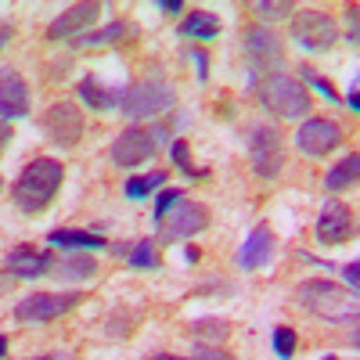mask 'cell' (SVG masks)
Here are the masks:
<instances>
[{"mask_svg":"<svg viewBox=\"0 0 360 360\" xmlns=\"http://www.w3.org/2000/svg\"><path fill=\"white\" fill-rule=\"evenodd\" d=\"M62 180H65V166L62 159H33L15 180L11 188V202L22 209L25 217H37L58 198L62 191Z\"/></svg>","mask_w":360,"mask_h":360,"instance_id":"cell-1","label":"cell"},{"mask_svg":"<svg viewBox=\"0 0 360 360\" xmlns=\"http://www.w3.org/2000/svg\"><path fill=\"white\" fill-rule=\"evenodd\" d=\"M295 307L307 310L310 317L342 324V321L356 317V295L328 278H307L295 285Z\"/></svg>","mask_w":360,"mask_h":360,"instance_id":"cell-2","label":"cell"},{"mask_svg":"<svg viewBox=\"0 0 360 360\" xmlns=\"http://www.w3.org/2000/svg\"><path fill=\"white\" fill-rule=\"evenodd\" d=\"M259 101L266 112H274L278 119H288V123H295V119H307L314 101H310V90L299 83L295 76L288 72H270L263 76L259 83Z\"/></svg>","mask_w":360,"mask_h":360,"instance_id":"cell-3","label":"cell"},{"mask_svg":"<svg viewBox=\"0 0 360 360\" xmlns=\"http://www.w3.org/2000/svg\"><path fill=\"white\" fill-rule=\"evenodd\" d=\"M245 144H249V159L259 180H274L285 169V137L278 127L270 123H256L245 130Z\"/></svg>","mask_w":360,"mask_h":360,"instance_id":"cell-4","label":"cell"},{"mask_svg":"<svg viewBox=\"0 0 360 360\" xmlns=\"http://www.w3.org/2000/svg\"><path fill=\"white\" fill-rule=\"evenodd\" d=\"M176 101V90L166 79H141L134 86L123 90V115L127 119H155L162 112H169Z\"/></svg>","mask_w":360,"mask_h":360,"instance_id":"cell-5","label":"cell"},{"mask_svg":"<svg viewBox=\"0 0 360 360\" xmlns=\"http://www.w3.org/2000/svg\"><path fill=\"white\" fill-rule=\"evenodd\" d=\"M83 303L79 292H33L15 303V321L18 324H51L58 317H65Z\"/></svg>","mask_w":360,"mask_h":360,"instance_id":"cell-6","label":"cell"},{"mask_svg":"<svg viewBox=\"0 0 360 360\" xmlns=\"http://www.w3.org/2000/svg\"><path fill=\"white\" fill-rule=\"evenodd\" d=\"M209 227V209L202 202H191V198H180L169 213L159 220V242L162 245H173V242H188V238L202 234Z\"/></svg>","mask_w":360,"mask_h":360,"instance_id":"cell-7","label":"cell"},{"mask_svg":"<svg viewBox=\"0 0 360 360\" xmlns=\"http://www.w3.org/2000/svg\"><path fill=\"white\" fill-rule=\"evenodd\" d=\"M292 40L307 51H328L339 40V25L321 8H303L292 15Z\"/></svg>","mask_w":360,"mask_h":360,"instance_id":"cell-8","label":"cell"},{"mask_svg":"<svg viewBox=\"0 0 360 360\" xmlns=\"http://www.w3.org/2000/svg\"><path fill=\"white\" fill-rule=\"evenodd\" d=\"M40 127H44V137L51 144H58L62 152H69V148L79 144L86 123H83V112L76 101H54L44 115H40Z\"/></svg>","mask_w":360,"mask_h":360,"instance_id":"cell-9","label":"cell"},{"mask_svg":"<svg viewBox=\"0 0 360 360\" xmlns=\"http://www.w3.org/2000/svg\"><path fill=\"white\" fill-rule=\"evenodd\" d=\"M159 134H162V127H127L123 134H119L115 141H112V162L115 166H123V169H134V166H141V162H148L155 155V148H159Z\"/></svg>","mask_w":360,"mask_h":360,"instance_id":"cell-10","label":"cell"},{"mask_svg":"<svg viewBox=\"0 0 360 360\" xmlns=\"http://www.w3.org/2000/svg\"><path fill=\"white\" fill-rule=\"evenodd\" d=\"M242 44H245V62H249L252 79L256 76H270V69L281 65V54H285L281 37L270 33L266 25H249L242 33Z\"/></svg>","mask_w":360,"mask_h":360,"instance_id":"cell-11","label":"cell"},{"mask_svg":"<svg viewBox=\"0 0 360 360\" xmlns=\"http://www.w3.org/2000/svg\"><path fill=\"white\" fill-rule=\"evenodd\" d=\"M342 144V127L328 115H314V119H303V127L295 130V148L303 152L307 159H324L332 155L335 148Z\"/></svg>","mask_w":360,"mask_h":360,"instance_id":"cell-12","label":"cell"},{"mask_svg":"<svg viewBox=\"0 0 360 360\" xmlns=\"http://www.w3.org/2000/svg\"><path fill=\"white\" fill-rule=\"evenodd\" d=\"M356 234V217L353 209L339 198H328L317 213V224H314V238L321 245H342Z\"/></svg>","mask_w":360,"mask_h":360,"instance_id":"cell-13","label":"cell"},{"mask_svg":"<svg viewBox=\"0 0 360 360\" xmlns=\"http://www.w3.org/2000/svg\"><path fill=\"white\" fill-rule=\"evenodd\" d=\"M101 18V4H72L58 15L51 25H47V40L51 44H62V40H79L83 33H90V25Z\"/></svg>","mask_w":360,"mask_h":360,"instance_id":"cell-14","label":"cell"},{"mask_svg":"<svg viewBox=\"0 0 360 360\" xmlns=\"http://www.w3.org/2000/svg\"><path fill=\"white\" fill-rule=\"evenodd\" d=\"M54 270V252L51 249H33V245H15L4 259V274L15 281H33Z\"/></svg>","mask_w":360,"mask_h":360,"instance_id":"cell-15","label":"cell"},{"mask_svg":"<svg viewBox=\"0 0 360 360\" xmlns=\"http://www.w3.org/2000/svg\"><path fill=\"white\" fill-rule=\"evenodd\" d=\"M25 115H29V86L18 69L4 65L0 69V119L15 123V119H25Z\"/></svg>","mask_w":360,"mask_h":360,"instance_id":"cell-16","label":"cell"},{"mask_svg":"<svg viewBox=\"0 0 360 360\" xmlns=\"http://www.w3.org/2000/svg\"><path fill=\"white\" fill-rule=\"evenodd\" d=\"M76 94H79V101H83L86 108H94V112H112V108L123 105V90L101 83L98 72H86V76L79 79V86H76Z\"/></svg>","mask_w":360,"mask_h":360,"instance_id":"cell-17","label":"cell"},{"mask_svg":"<svg viewBox=\"0 0 360 360\" xmlns=\"http://www.w3.org/2000/svg\"><path fill=\"white\" fill-rule=\"evenodd\" d=\"M270 256H274V234H270L266 224L252 227L249 238H245V245L238 249V266L242 270H259L270 263Z\"/></svg>","mask_w":360,"mask_h":360,"instance_id":"cell-18","label":"cell"},{"mask_svg":"<svg viewBox=\"0 0 360 360\" xmlns=\"http://www.w3.org/2000/svg\"><path fill=\"white\" fill-rule=\"evenodd\" d=\"M47 245L54 249H69V252H94V249H108V242L98 231H83V227H54L47 234Z\"/></svg>","mask_w":360,"mask_h":360,"instance_id":"cell-19","label":"cell"},{"mask_svg":"<svg viewBox=\"0 0 360 360\" xmlns=\"http://www.w3.org/2000/svg\"><path fill=\"white\" fill-rule=\"evenodd\" d=\"M220 15L217 11H209V8H198V11H188L184 18H180V25H176V33L184 37V40H217L220 37Z\"/></svg>","mask_w":360,"mask_h":360,"instance_id":"cell-20","label":"cell"},{"mask_svg":"<svg viewBox=\"0 0 360 360\" xmlns=\"http://www.w3.org/2000/svg\"><path fill=\"white\" fill-rule=\"evenodd\" d=\"M123 40H137V25L134 22H108L101 29H90V33H83L76 44L79 47H108V44H123Z\"/></svg>","mask_w":360,"mask_h":360,"instance_id":"cell-21","label":"cell"},{"mask_svg":"<svg viewBox=\"0 0 360 360\" xmlns=\"http://www.w3.org/2000/svg\"><path fill=\"white\" fill-rule=\"evenodd\" d=\"M115 256H123L134 270H155L159 266V252H155V242L152 238H141V242H130V245H108Z\"/></svg>","mask_w":360,"mask_h":360,"instance_id":"cell-22","label":"cell"},{"mask_svg":"<svg viewBox=\"0 0 360 360\" xmlns=\"http://www.w3.org/2000/svg\"><path fill=\"white\" fill-rule=\"evenodd\" d=\"M54 278H62V281H94L98 278V259L90 252H72L69 259L58 263Z\"/></svg>","mask_w":360,"mask_h":360,"instance_id":"cell-23","label":"cell"},{"mask_svg":"<svg viewBox=\"0 0 360 360\" xmlns=\"http://www.w3.org/2000/svg\"><path fill=\"white\" fill-rule=\"evenodd\" d=\"M356 173H360V155L356 152H349L332 173L324 176V188L332 191V195H339V191H346V188H353L356 184Z\"/></svg>","mask_w":360,"mask_h":360,"instance_id":"cell-24","label":"cell"},{"mask_svg":"<svg viewBox=\"0 0 360 360\" xmlns=\"http://www.w3.org/2000/svg\"><path fill=\"white\" fill-rule=\"evenodd\" d=\"M166 180H169L166 169H152V173H144V176H130L127 184H123V195H127L130 202H141V198H148V195H155Z\"/></svg>","mask_w":360,"mask_h":360,"instance_id":"cell-25","label":"cell"},{"mask_svg":"<svg viewBox=\"0 0 360 360\" xmlns=\"http://www.w3.org/2000/svg\"><path fill=\"white\" fill-rule=\"evenodd\" d=\"M191 335H195L198 342L220 346V342H227V335H231V321H224V317H198V321L191 324Z\"/></svg>","mask_w":360,"mask_h":360,"instance_id":"cell-26","label":"cell"},{"mask_svg":"<svg viewBox=\"0 0 360 360\" xmlns=\"http://www.w3.org/2000/svg\"><path fill=\"white\" fill-rule=\"evenodd\" d=\"M169 159H173V166L184 173L188 180H205V176H209V169L191 166V148H188V141H173V144H169Z\"/></svg>","mask_w":360,"mask_h":360,"instance_id":"cell-27","label":"cell"},{"mask_svg":"<svg viewBox=\"0 0 360 360\" xmlns=\"http://www.w3.org/2000/svg\"><path fill=\"white\" fill-rule=\"evenodd\" d=\"M299 83H303L307 90H314V94H321L324 101H332V105H339V94H335V86L332 83H328L321 72H314L310 65H303V69H299Z\"/></svg>","mask_w":360,"mask_h":360,"instance_id":"cell-28","label":"cell"},{"mask_svg":"<svg viewBox=\"0 0 360 360\" xmlns=\"http://www.w3.org/2000/svg\"><path fill=\"white\" fill-rule=\"evenodd\" d=\"M270 346H274V353H278L281 360H292V356H295L299 339H295V332H292L288 324H278L274 332H270Z\"/></svg>","mask_w":360,"mask_h":360,"instance_id":"cell-29","label":"cell"},{"mask_svg":"<svg viewBox=\"0 0 360 360\" xmlns=\"http://www.w3.org/2000/svg\"><path fill=\"white\" fill-rule=\"evenodd\" d=\"M180 198H184V188H162V191H159V198H155V213H152V220L159 224V220L169 213V209H173Z\"/></svg>","mask_w":360,"mask_h":360,"instance_id":"cell-30","label":"cell"},{"mask_svg":"<svg viewBox=\"0 0 360 360\" xmlns=\"http://www.w3.org/2000/svg\"><path fill=\"white\" fill-rule=\"evenodd\" d=\"M252 11L259 18H288L292 4H285V0H259V4H252Z\"/></svg>","mask_w":360,"mask_h":360,"instance_id":"cell-31","label":"cell"},{"mask_svg":"<svg viewBox=\"0 0 360 360\" xmlns=\"http://www.w3.org/2000/svg\"><path fill=\"white\" fill-rule=\"evenodd\" d=\"M191 360H234V356H231V353H224L220 346H198Z\"/></svg>","mask_w":360,"mask_h":360,"instance_id":"cell-32","label":"cell"},{"mask_svg":"<svg viewBox=\"0 0 360 360\" xmlns=\"http://www.w3.org/2000/svg\"><path fill=\"white\" fill-rule=\"evenodd\" d=\"M191 62H195V69H198V72H195V76H198V79H202V83H205V79H209V54H205V51H198V47H195V51H191Z\"/></svg>","mask_w":360,"mask_h":360,"instance_id":"cell-33","label":"cell"},{"mask_svg":"<svg viewBox=\"0 0 360 360\" xmlns=\"http://www.w3.org/2000/svg\"><path fill=\"white\" fill-rule=\"evenodd\" d=\"M342 278H346V285H349V292L356 295V281H360V263H356V259L342 266Z\"/></svg>","mask_w":360,"mask_h":360,"instance_id":"cell-34","label":"cell"},{"mask_svg":"<svg viewBox=\"0 0 360 360\" xmlns=\"http://www.w3.org/2000/svg\"><path fill=\"white\" fill-rule=\"evenodd\" d=\"M346 29H349V37H346V40L356 44V8H353V4L346 8Z\"/></svg>","mask_w":360,"mask_h":360,"instance_id":"cell-35","label":"cell"},{"mask_svg":"<svg viewBox=\"0 0 360 360\" xmlns=\"http://www.w3.org/2000/svg\"><path fill=\"white\" fill-rule=\"evenodd\" d=\"M342 105H346L349 112H356V108H360V90H356V83L349 86V94H346V101H342Z\"/></svg>","mask_w":360,"mask_h":360,"instance_id":"cell-36","label":"cell"},{"mask_svg":"<svg viewBox=\"0 0 360 360\" xmlns=\"http://www.w3.org/2000/svg\"><path fill=\"white\" fill-rule=\"evenodd\" d=\"M159 8H162L166 15H180V11H184V4H180V0H159Z\"/></svg>","mask_w":360,"mask_h":360,"instance_id":"cell-37","label":"cell"},{"mask_svg":"<svg viewBox=\"0 0 360 360\" xmlns=\"http://www.w3.org/2000/svg\"><path fill=\"white\" fill-rule=\"evenodd\" d=\"M11 37H15V29H11L8 22H0V51H4V47L11 44Z\"/></svg>","mask_w":360,"mask_h":360,"instance_id":"cell-38","label":"cell"},{"mask_svg":"<svg viewBox=\"0 0 360 360\" xmlns=\"http://www.w3.org/2000/svg\"><path fill=\"white\" fill-rule=\"evenodd\" d=\"M25 360H69L65 353H40V356H25Z\"/></svg>","mask_w":360,"mask_h":360,"instance_id":"cell-39","label":"cell"},{"mask_svg":"<svg viewBox=\"0 0 360 360\" xmlns=\"http://www.w3.org/2000/svg\"><path fill=\"white\" fill-rule=\"evenodd\" d=\"M152 360H191V356H176V353H155Z\"/></svg>","mask_w":360,"mask_h":360,"instance_id":"cell-40","label":"cell"},{"mask_svg":"<svg viewBox=\"0 0 360 360\" xmlns=\"http://www.w3.org/2000/svg\"><path fill=\"white\" fill-rule=\"evenodd\" d=\"M8 141H11V127H8V123H4V127H0V148H4V144H8Z\"/></svg>","mask_w":360,"mask_h":360,"instance_id":"cell-41","label":"cell"},{"mask_svg":"<svg viewBox=\"0 0 360 360\" xmlns=\"http://www.w3.org/2000/svg\"><path fill=\"white\" fill-rule=\"evenodd\" d=\"M4 353H8V335H0V360H4Z\"/></svg>","mask_w":360,"mask_h":360,"instance_id":"cell-42","label":"cell"},{"mask_svg":"<svg viewBox=\"0 0 360 360\" xmlns=\"http://www.w3.org/2000/svg\"><path fill=\"white\" fill-rule=\"evenodd\" d=\"M321 360H342V356H321Z\"/></svg>","mask_w":360,"mask_h":360,"instance_id":"cell-43","label":"cell"},{"mask_svg":"<svg viewBox=\"0 0 360 360\" xmlns=\"http://www.w3.org/2000/svg\"><path fill=\"white\" fill-rule=\"evenodd\" d=\"M0 188H4V180H0Z\"/></svg>","mask_w":360,"mask_h":360,"instance_id":"cell-44","label":"cell"}]
</instances>
